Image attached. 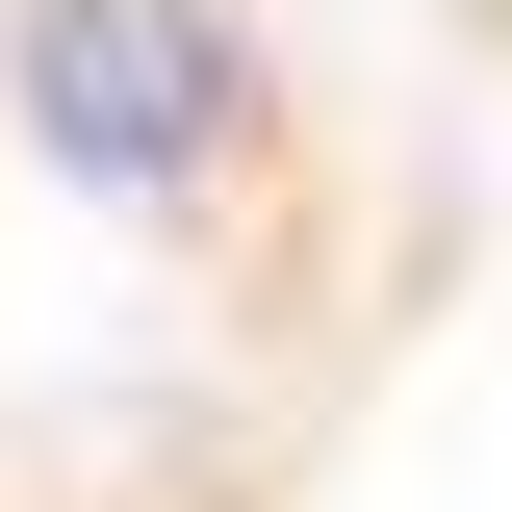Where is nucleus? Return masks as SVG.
I'll return each instance as SVG.
<instances>
[{
  "label": "nucleus",
  "instance_id": "1",
  "mask_svg": "<svg viewBox=\"0 0 512 512\" xmlns=\"http://www.w3.org/2000/svg\"><path fill=\"white\" fill-rule=\"evenodd\" d=\"M231 128H256V26L231 0H26V154L103 205H180L231 180Z\"/></svg>",
  "mask_w": 512,
  "mask_h": 512
}]
</instances>
